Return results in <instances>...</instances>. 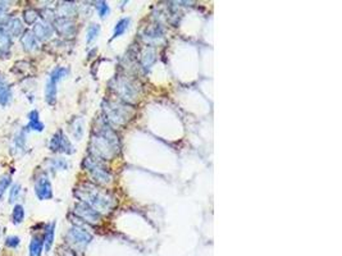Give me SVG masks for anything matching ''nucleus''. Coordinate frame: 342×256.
I'll return each mask as SVG.
<instances>
[{
	"label": "nucleus",
	"instance_id": "obj_22",
	"mask_svg": "<svg viewBox=\"0 0 342 256\" xmlns=\"http://www.w3.org/2000/svg\"><path fill=\"white\" fill-rule=\"evenodd\" d=\"M98 34H99V27L95 25H92L89 29V31H87V42H91L92 40L98 36Z\"/></svg>",
	"mask_w": 342,
	"mask_h": 256
},
{
	"label": "nucleus",
	"instance_id": "obj_17",
	"mask_svg": "<svg viewBox=\"0 0 342 256\" xmlns=\"http://www.w3.org/2000/svg\"><path fill=\"white\" fill-rule=\"evenodd\" d=\"M76 212L78 213L82 218H85L86 220H89V221H92V219H94V217H95V213L92 212L91 209L86 208V206L83 205H77Z\"/></svg>",
	"mask_w": 342,
	"mask_h": 256
},
{
	"label": "nucleus",
	"instance_id": "obj_5",
	"mask_svg": "<svg viewBox=\"0 0 342 256\" xmlns=\"http://www.w3.org/2000/svg\"><path fill=\"white\" fill-rule=\"evenodd\" d=\"M51 34H53V27H51L49 23L38 22L34 26L32 35L35 36V38L38 41H45V40H48L51 36Z\"/></svg>",
	"mask_w": 342,
	"mask_h": 256
},
{
	"label": "nucleus",
	"instance_id": "obj_10",
	"mask_svg": "<svg viewBox=\"0 0 342 256\" xmlns=\"http://www.w3.org/2000/svg\"><path fill=\"white\" fill-rule=\"evenodd\" d=\"M42 250H44V238L40 236H34L29 245L30 256H41Z\"/></svg>",
	"mask_w": 342,
	"mask_h": 256
},
{
	"label": "nucleus",
	"instance_id": "obj_24",
	"mask_svg": "<svg viewBox=\"0 0 342 256\" xmlns=\"http://www.w3.org/2000/svg\"><path fill=\"white\" fill-rule=\"evenodd\" d=\"M102 5H103V6L98 5V8H99V10H100V16L104 17L105 14L108 13V6L105 5V3H102Z\"/></svg>",
	"mask_w": 342,
	"mask_h": 256
},
{
	"label": "nucleus",
	"instance_id": "obj_23",
	"mask_svg": "<svg viewBox=\"0 0 342 256\" xmlns=\"http://www.w3.org/2000/svg\"><path fill=\"white\" fill-rule=\"evenodd\" d=\"M6 22V12L3 8V5H0V25Z\"/></svg>",
	"mask_w": 342,
	"mask_h": 256
},
{
	"label": "nucleus",
	"instance_id": "obj_20",
	"mask_svg": "<svg viewBox=\"0 0 342 256\" xmlns=\"http://www.w3.org/2000/svg\"><path fill=\"white\" fill-rule=\"evenodd\" d=\"M14 144H16L17 149H18V150L25 149L26 139H25V132H23V131L18 132V135H17L16 139H14Z\"/></svg>",
	"mask_w": 342,
	"mask_h": 256
},
{
	"label": "nucleus",
	"instance_id": "obj_16",
	"mask_svg": "<svg viewBox=\"0 0 342 256\" xmlns=\"http://www.w3.org/2000/svg\"><path fill=\"white\" fill-rule=\"evenodd\" d=\"M55 27H57L58 31L60 32V34H63V35H67V34H71V31H72L73 26H71L70 21H67V19H58L57 22H55Z\"/></svg>",
	"mask_w": 342,
	"mask_h": 256
},
{
	"label": "nucleus",
	"instance_id": "obj_7",
	"mask_svg": "<svg viewBox=\"0 0 342 256\" xmlns=\"http://www.w3.org/2000/svg\"><path fill=\"white\" fill-rule=\"evenodd\" d=\"M12 100V87L5 79V77L0 73V105L6 107Z\"/></svg>",
	"mask_w": 342,
	"mask_h": 256
},
{
	"label": "nucleus",
	"instance_id": "obj_19",
	"mask_svg": "<svg viewBox=\"0 0 342 256\" xmlns=\"http://www.w3.org/2000/svg\"><path fill=\"white\" fill-rule=\"evenodd\" d=\"M127 25H128V19H120L119 22H118V25L115 26L113 37H117V36L122 35V34L124 32V30L127 29Z\"/></svg>",
	"mask_w": 342,
	"mask_h": 256
},
{
	"label": "nucleus",
	"instance_id": "obj_9",
	"mask_svg": "<svg viewBox=\"0 0 342 256\" xmlns=\"http://www.w3.org/2000/svg\"><path fill=\"white\" fill-rule=\"evenodd\" d=\"M21 44L23 46V50H26L27 53L35 51L38 49V40L35 38V36L32 35V32H26L21 36Z\"/></svg>",
	"mask_w": 342,
	"mask_h": 256
},
{
	"label": "nucleus",
	"instance_id": "obj_8",
	"mask_svg": "<svg viewBox=\"0 0 342 256\" xmlns=\"http://www.w3.org/2000/svg\"><path fill=\"white\" fill-rule=\"evenodd\" d=\"M12 48V37H10L3 26H0V57L6 55Z\"/></svg>",
	"mask_w": 342,
	"mask_h": 256
},
{
	"label": "nucleus",
	"instance_id": "obj_1",
	"mask_svg": "<svg viewBox=\"0 0 342 256\" xmlns=\"http://www.w3.org/2000/svg\"><path fill=\"white\" fill-rule=\"evenodd\" d=\"M68 73V70L63 67H57L53 72H51L49 81L45 87V100L50 105H54L57 102V85L60 79L64 78Z\"/></svg>",
	"mask_w": 342,
	"mask_h": 256
},
{
	"label": "nucleus",
	"instance_id": "obj_11",
	"mask_svg": "<svg viewBox=\"0 0 342 256\" xmlns=\"http://www.w3.org/2000/svg\"><path fill=\"white\" fill-rule=\"evenodd\" d=\"M27 128L31 131H38V132H41L44 130V124L40 120V117H38V110H31L29 114V126Z\"/></svg>",
	"mask_w": 342,
	"mask_h": 256
},
{
	"label": "nucleus",
	"instance_id": "obj_6",
	"mask_svg": "<svg viewBox=\"0 0 342 256\" xmlns=\"http://www.w3.org/2000/svg\"><path fill=\"white\" fill-rule=\"evenodd\" d=\"M68 238L73 244L79 245V246H86L91 241V236L87 232L78 229V228H73L68 233Z\"/></svg>",
	"mask_w": 342,
	"mask_h": 256
},
{
	"label": "nucleus",
	"instance_id": "obj_15",
	"mask_svg": "<svg viewBox=\"0 0 342 256\" xmlns=\"http://www.w3.org/2000/svg\"><path fill=\"white\" fill-rule=\"evenodd\" d=\"M10 183H12V177L9 174H3L0 177V200L4 197L6 190L10 187Z\"/></svg>",
	"mask_w": 342,
	"mask_h": 256
},
{
	"label": "nucleus",
	"instance_id": "obj_18",
	"mask_svg": "<svg viewBox=\"0 0 342 256\" xmlns=\"http://www.w3.org/2000/svg\"><path fill=\"white\" fill-rule=\"evenodd\" d=\"M21 191H22V187L19 184L14 183L9 190V203H16L18 200L19 195H21Z\"/></svg>",
	"mask_w": 342,
	"mask_h": 256
},
{
	"label": "nucleus",
	"instance_id": "obj_3",
	"mask_svg": "<svg viewBox=\"0 0 342 256\" xmlns=\"http://www.w3.org/2000/svg\"><path fill=\"white\" fill-rule=\"evenodd\" d=\"M72 149V145H71L68 139L64 136V133L62 131H58L54 136H53V139L50 140V150H53V151L71 154L73 151Z\"/></svg>",
	"mask_w": 342,
	"mask_h": 256
},
{
	"label": "nucleus",
	"instance_id": "obj_2",
	"mask_svg": "<svg viewBox=\"0 0 342 256\" xmlns=\"http://www.w3.org/2000/svg\"><path fill=\"white\" fill-rule=\"evenodd\" d=\"M35 193L40 200H49L53 197V187L49 178L42 174L35 182Z\"/></svg>",
	"mask_w": 342,
	"mask_h": 256
},
{
	"label": "nucleus",
	"instance_id": "obj_12",
	"mask_svg": "<svg viewBox=\"0 0 342 256\" xmlns=\"http://www.w3.org/2000/svg\"><path fill=\"white\" fill-rule=\"evenodd\" d=\"M54 229H55V223H50L45 231V236H44V247L45 250L49 251L53 246V242H54Z\"/></svg>",
	"mask_w": 342,
	"mask_h": 256
},
{
	"label": "nucleus",
	"instance_id": "obj_4",
	"mask_svg": "<svg viewBox=\"0 0 342 256\" xmlns=\"http://www.w3.org/2000/svg\"><path fill=\"white\" fill-rule=\"evenodd\" d=\"M3 27L10 37H21L25 34L23 22L19 18H17V17L6 19V22L4 23Z\"/></svg>",
	"mask_w": 342,
	"mask_h": 256
},
{
	"label": "nucleus",
	"instance_id": "obj_13",
	"mask_svg": "<svg viewBox=\"0 0 342 256\" xmlns=\"http://www.w3.org/2000/svg\"><path fill=\"white\" fill-rule=\"evenodd\" d=\"M25 220V208L21 204H17L13 208L12 212V221L14 224H21Z\"/></svg>",
	"mask_w": 342,
	"mask_h": 256
},
{
	"label": "nucleus",
	"instance_id": "obj_21",
	"mask_svg": "<svg viewBox=\"0 0 342 256\" xmlns=\"http://www.w3.org/2000/svg\"><path fill=\"white\" fill-rule=\"evenodd\" d=\"M19 244H21V238L17 237V236H9L5 240V245L10 249H16L19 246Z\"/></svg>",
	"mask_w": 342,
	"mask_h": 256
},
{
	"label": "nucleus",
	"instance_id": "obj_14",
	"mask_svg": "<svg viewBox=\"0 0 342 256\" xmlns=\"http://www.w3.org/2000/svg\"><path fill=\"white\" fill-rule=\"evenodd\" d=\"M22 17H23V21H25L27 25H34V23L38 21V13L36 12L34 8H29V9H26V10H23V14H22Z\"/></svg>",
	"mask_w": 342,
	"mask_h": 256
}]
</instances>
